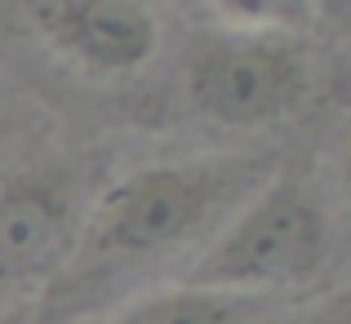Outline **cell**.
<instances>
[{
  "mask_svg": "<svg viewBox=\"0 0 351 324\" xmlns=\"http://www.w3.org/2000/svg\"><path fill=\"white\" fill-rule=\"evenodd\" d=\"M227 32H289L307 36L316 23V5L311 0H209Z\"/></svg>",
  "mask_w": 351,
  "mask_h": 324,
  "instance_id": "cell-7",
  "label": "cell"
},
{
  "mask_svg": "<svg viewBox=\"0 0 351 324\" xmlns=\"http://www.w3.org/2000/svg\"><path fill=\"white\" fill-rule=\"evenodd\" d=\"M334 249V218L298 173L267 178L223 222L178 284L232 298H276L311 284Z\"/></svg>",
  "mask_w": 351,
  "mask_h": 324,
  "instance_id": "cell-2",
  "label": "cell"
},
{
  "mask_svg": "<svg viewBox=\"0 0 351 324\" xmlns=\"http://www.w3.org/2000/svg\"><path fill=\"white\" fill-rule=\"evenodd\" d=\"M311 5H316V23H320V27H334V32H347L351 0H311Z\"/></svg>",
  "mask_w": 351,
  "mask_h": 324,
  "instance_id": "cell-10",
  "label": "cell"
},
{
  "mask_svg": "<svg viewBox=\"0 0 351 324\" xmlns=\"http://www.w3.org/2000/svg\"><path fill=\"white\" fill-rule=\"evenodd\" d=\"M263 182L267 164L245 160H156L125 173L94 209H85L76 253L67 262V271L76 266L71 284L178 253L214 222L232 218V209L245 205Z\"/></svg>",
  "mask_w": 351,
  "mask_h": 324,
  "instance_id": "cell-1",
  "label": "cell"
},
{
  "mask_svg": "<svg viewBox=\"0 0 351 324\" xmlns=\"http://www.w3.org/2000/svg\"><path fill=\"white\" fill-rule=\"evenodd\" d=\"M316 58L289 32H223L182 62V98L218 129H263L316 94Z\"/></svg>",
  "mask_w": 351,
  "mask_h": 324,
  "instance_id": "cell-3",
  "label": "cell"
},
{
  "mask_svg": "<svg viewBox=\"0 0 351 324\" xmlns=\"http://www.w3.org/2000/svg\"><path fill=\"white\" fill-rule=\"evenodd\" d=\"M263 324H351L347 293L334 289L329 298L311 302V307H298V311H289V316H271V320H263Z\"/></svg>",
  "mask_w": 351,
  "mask_h": 324,
  "instance_id": "cell-8",
  "label": "cell"
},
{
  "mask_svg": "<svg viewBox=\"0 0 351 324\" xmlns=\"http://www.w3.org/2000/svg\"><path fill=\"white\" fill-rule=\"evenodd\" d=\"M80 222L85 205L62 173L27 169L0 182V316L53 293L76 253Z\"/></svg>",
  "mask_w": 351,
  "mask_h": 324,
  "instance_id": "cell-4",
  "label": "cell"
},
{
  "mask_svg": "<svg viewBox=\"0 0 351 324\" xmlns=\"http://www.w3.org/2000/svg\"><path fill=\"white\" fill-rule=\"evenodd\" d=\"M271 316H276V298H232V293L173 284V289L125 302L98 324H263Z\"/></svg>",
  "mask_w": 351,
  "mask_h": 324,
  "instance_id": "cell-6",
  "label": "cell"
},
{
  "mask_svg": "<svg viewBox=\"0 0 351 324\" xmlns=\"http://www.w3.org/2000/svg\"><path fill=\"white\" fill-rule=\"evenodd\" d=\"M36 32L67 67L94 80L143 76L165 45L152 0H40Z\"/></svg>",
  "mask_w": 351,
  "mask_h": 324,
  "instance_id": "cell-5",
  "label": "cell"
},
{
  "mask_svg": "<svg viewBox=\"0 0 351 324\" xmlns=\"http://www.w3.org/2000/svg\"><path fill=\"white\" fill-rule=\"evenodd\" d=\"M0 324H58V316H53L49 298H40V302H27V307H18V311H5Z\"/></svg>",
  "mask_w": 351,
  "mask_h": 324,
  "instance_id": "cell-9",
  "label": "cell"
}]
</instances>
